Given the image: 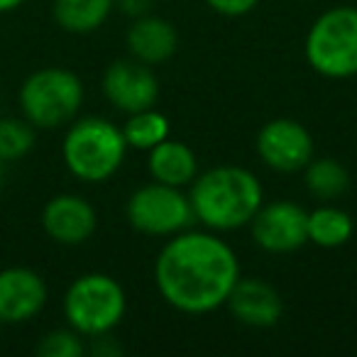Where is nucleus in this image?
<instances>
[{
    "instance_id": "obj_10",
    "label": "nucleus",
    "mask_w": 357,
    "mask_h": 357,
    "mask_svg": "<svg viewBox=\"0 0 357 357\" xmlns=\"http://www.w3.org/2000/svg\"><path fill=\"white\" fill-rule=\"evenodd\" d=\"M103 98L123 115L154 108L159 100V79L154 66H147L132 56H123L105 66L100 76Z\"/></svg>"
},
{
    "instance_id": "obj_9",
    "label": "nucleus",
    "mask_w": 357,
    "mask_h": 357,
    "mask_svg": "<svg viewBox=\"0 0 357 357\" xmlns=\"http://www.w3.org/2000/svg\"><path fill=\"white\" fill-rule=\"evenodd\" d=\"M255 152L272 172L301 174L303 167L316 157V142L303 123L294 118H274L259 128Z\"/></svg>"
},
{
    "instance_id": "obj_2",
    "label": "nucleus",
    "mask_w": 357,
    "mask_h": 357,
    "mask_svg": "<svg viewBox=\"0 0 357 357\" xmlns=\"http://www.w3.org/2000/svg\"><path fill=\"white\" fill-rule=\"evenodd\" d=\"M189 201L196 223L225 235L248 228L264 204V186L252 169L220 164L199 172L189 186Z\"/></svg>"
},
{
    "instance_id": "obj_4",
    "label": "nucleus",
    "mask_w": 357,
    "mask_h": 357,
    "mask_svg": "<svg viewBox=\"0 0 357 357\" xmlns=\"http://www.w3.org/2000/svg\"><path fill=\"white\" fill-rule=\"evenodd\" d=\"M86 86L76 71L66 66L35 69L17 91L20 115L35 130H59L81 115Z\"/></svg>"
},
{
    "instance_id": "obj_15",
    "label": "nucleus",
    "mask_w": 357,
    "mask_h": 357,
    "mask_svg": "<svg viewBox=\"0 0 357 357\" xmlns=\"http://www.w3.org/2000/svg\"><path fill=\"white\" fill-rule=\"evenodd\" d=\"M147 172L152 181L176 189H189L191 181L199 176V157L181 139L167 137L147 152Z\"/></svg>"
},
{
    "instance_id": "obj_18",
    "label": "nucleus",
    "mask_w": 357,
    "mask_h": 357,
    "mask_svg": "<svg viewBox=\"0 0 357 357\" xmlns=\"http://www.w3.org/2000/svg\"><path fill=\"white\" fill-rule=\"evenodd\" d=\"M301 174L308 196L321 204H333L350 189V172L335 157H313Z\"/></svg>"
},
{
    "instance_id": "obj_7",
    "label": "nucleus",
    "mask_w": 357,
    "mask_h": 357,
    "mask_svg": "<svg viewBox=\"0 0 357 357\" xmlns=\"http://www.w3.org/2000/svg\"><path fill=\"white\" fill-rule=\"evenodd\" d=\"M125 220L144 238L167 240L196 223L186 189L147 181L125 201Z\"/></svg>"
},
{
    "instance_id": "obj_11",
    "label": "nucleus",
    "mask_w": 357,
    "mask_h": 357,
    "mask_svg": "<svg viewBox=\"0 0 357 357\" xmlns=\"http://www.w3.org/2000/svg\"><path fill=\"white\" fill-rule=\"evenodd\" d=\"M40 223L52 243L64 245V248H79L96 235L98 213L86 196L64 191L47 201Z\"/></svg>"
},
{
    "instance_id": "obj_12",
    "label": "nucleus",
    "mask_w": 357,
    "mask_h": 357,
    "mask_svg": "<svg viewBox=\"0 0 357 357\" xmlns=\"http://www.w3.org/2000/svg\"><path fill=\"white\" fill-rule=\"evenodd\" d=\"M50 301L47 279L32 267L0 269V323L22 326L45 311Z\"/></svg>"
},
{
    "instance_id": "obj_23",
    "label": "nucleus",
    "mask_w": 357,
    "mask_h": 357,
    "mask_svg": "<svg viewBox=\"0 0 357 357\" xmlns=\"http://www.w3.org/2000/svg\"><path fill=\"white\" fill-rule=\"evenodd\" d=\"M86 347H89L91 355L96 357H115L123 352V345L118 342V337L113 333H103V335H96L86 340Z\"/></svg>"
},
{
    "instance_id": "obj_13",
    "label": "nucleus",
    "mask_w": 357,
    "mask_h": 357,
    "mask_svg": "<svg viewBox=\"0 0 357 357\" xmlns=\"http://www.w3.org/2000/svg\"><path fill=\"white\" fill-rule=\"evenodd\" d=\"M225 306L238 323L259 331L277 326L284 316L282 294L262 277H240Z\"/></svg>"
},
{
    "instance_id": "obj_22",
    "label": "nucleus",
    "mask_w": 357,
    "mask_h": 357,
    "mask_svg": "<svg viewBox=\"0 0 357 357\" xmlns=\"http://www.w3.org/2000/svg\"><path fill=\"white\" fill-rule=\"evenodd\" d=\"M204 3L215 13V15L235 20V17H245L252 10H257V6L262 3V0H204Z\"/></svg>"
},
{
    "instance_id": "obj_5",
    "label": "nucleus",
    "mask_w": 357,
    "mask_h": 357,
    "mask_svg": "<svg viewBox=\"0 0 357 357\" xmlns=\"http://www.w3.org/2000/svg\"><path fill=\"white\" fill-rule=\"evenodd\" d=\"M61 313L69 328L89 337L113 333L128 313V291L105 272H86L66 287Z\"/></svg>"
},
{
    "instance_id": "obj_21",
    "label": "nucleus",
    "mask_w": 357,
    "mask_h": 357,
    "mask_svg": "<svg viewBox=\"0 0 357 357\" xmlns=\"http://www.w3.org/2000/svg\"><path fill=\"white\" fill-rule=\"evenodd\" d=\"M35 352L40 357H84L89 352L86 337L74 328H52L40 337Z\"/></svg>"
},
{
    "instance_id": "obj_20",
    "label": "nucleus",
    "mask_w": 357,
    "mask_h": 357,
    "mask_svg": "<svg viewBox=\"0 0 357 357\" xmlns=\"http://www.w3.org/2000/svg\"><path fill=\"white\" fill-rule=\"evenodd\" d=\"M37 130L25 118L3 115L0 118V162H20L35 149Z\"/></svg>"
},
{
    "instance_id": "obj_1",
    "label": "nucleus",
    "mask_w": 357,
    "mask_h": 357,
    "mask_svg": "<svg viewBox=\"0 0 357 357\" xmlns=\"http://www.w3.org/2000/svg\"><path fill=\"white\" fill-rule=\"evenodd\" d=\"M240 277L243 269L233 245L220 233L194 225L164 240L152 267L162 301L184 316L223 308Z\"/></svg>"
},
{
    "instance_id": "obj_26",
    "label": "nucleus",
    "mask_w": 357,
    "mask_h": 357,
    "mask_svg": "<svg viewBox=\"0 0 357 357\" xmlns=\"http://www.w3.org/2000/svg\"><path fill=\"white\" fill-rule=\"evenodd\" d=\"M3 176H6V164L0 162V189H3Z\"/></svg>"
},
{
    "instance_id": "obj_8",
    "label": "nucleus",
    "mask_w": 357,
    "mask_h": 357,
    "mask_svg": "<svg viewBox=\"0 0 357 357\" xmlns=\"http://www.w3.org/2000/svg\"><path fill=\"white\" fill-rule=\"evenodd\" d=\"M308 211L291 199L264 201L250 220V238L267 255H291L308 245Z\"/></svg>"
},
{
    "instance_id": "obj_16",
    "label": "nucleus",
    "mask_w": 357,
    "mask_h": 357,
    "mask_svg": "<svg viewBox=\"0 0 357 357\" xmlns=\"http://www.w3.org/2000/svg\"><path fill=\"white\" fill-rule=\"evenodd\" d=\"M115 13V0H52V17L69 35H93Z\"/></svg>"
},
{
    "instance_id": "obj_14",
    "label": "nucleus",
    "mask_w": 357,
    "mask_h": 357,
    "mask_svg": "<svg viewBox=\"0 0 357 357\" xmlns=\"http://www.w3.org/2000/svg\"><path fill=\"white\" fill-rule=\"evenodd\" d=\"M125 47H128V56L147 66L167 64L178 50V30L167 17L147 13L130 22L125 32Z\"/></svg>"
},
{
    "instance_id": "obj_17",
    "label": "nucleus",
    "mask_w": 357,
    "mask_h": 357,
    "mask_svg": "<svg viewBox=\"0 0 357 357\" xmlns=\"http://www.w3.org/2000/svg\"><path fill=\"white\" fill-rule=\"evenodd\" d=\"M355 233V220L345 208L333 204H321L313 211H308L306 218V235L308 243L321 250H337L350 243Z\"/></svg>"
},
{
    "instance_id": "obj_24",
    "label": "nucleus",
    "mask_w": 357,
    "mask_h": 357,
    "mask_svg": "<svg viewBox=\"0 0 357 357\" xmlns=\"http://www.w3.org/2000/svg\"><path fill=\"white\" fill-rule=\"evenodd\" d=\"M154 3H157V0H115V10L128 15L130 20H135V17L152 13Z\"/></svg>"
},
{
    "instance_id": "obj_19",
    "label": "nucleus",
    "mask_w": 357,
    "mask_h": 357,
    "mask_svg": "<svg viewBox=\"0 0 357 357\" xmlns=\"http://www.w3.org/2000/svg\"><path fill=\"white\" fill-rule=\"evenodd\" d=\"M120 128H123L128 147L135 149V152H149L159 142L172 137V123L162 110H157V105L130 113Z\"/></svg>"
},
{
    "instance_id": "obj_6",
    "label": "nucleus",
    "mask_w": 357,
    "mask_h": 357,
    "mask_svg": "<svg viewBox=\"0 0 357 357\" xmlns=\"http://www.w3.org/2000/svg\"><path fill=\"white\" fill-rule=\"evenodd\" d=\"M303 56L323 79L357 76V8L333 6L323 10L306 32Z\"/></svg>"
},
{
    "instance_id": "obj_28",
    "label": "nucleus",
    "mask_w": 357,
    "mask_h": 357,
    "mask_svg": "<svg viewBox=\"0 0 357 357\" xmlns=\"http://www.w3.org/2000/svg\"><path fill=\"white\" fill-rule=\"evenodd\" d=\"M0 326H3V323H0Z\"/></svg>"
},
{
    "instance_id": "obj_3",
    "label": "nucleus",
    "mask_w": 357,
    "mask_h": 357,
    "mask_svg": "<svg viewBox=\"0 0 357 357\" xmlns=\"http://www.w3.org/2000/svg\"><path fill=\"white\" fill-rule=\"evenodd\" d=\"M123 128L103 115H79L66 125L61 162L81 184H105L128 159Z\"/></svg>"
},
{
    "instance_id": "obj_25",
    "label": "nucleus",
    "mask_w": 357,
    "mask_h": 357,
    "mask_svg": "<svg viewBox=\"0 0 357 357\" xmlns=\"http://www.w3.org/2000/svg\"><path fill=\"white\" fill-rule=\"evenodd\" d=\"M27 0H0V15H10V13L20 10Z\"/></svg>"
},
{
    "instance_id": "obj_27",
    "label": "nucleus",
    "mask_w": 357,
    "mask_h": 357,
    "mask_svg": "<svg viewBox=\"0 0 357 357\" xmlns=\"http://www.w3.org/2000/svg\"><path fill=\"white\" fill-rule=\"evenodd\" d=\"M169 3H174V0H169Z\"/></svg>"
}]
</instances>
